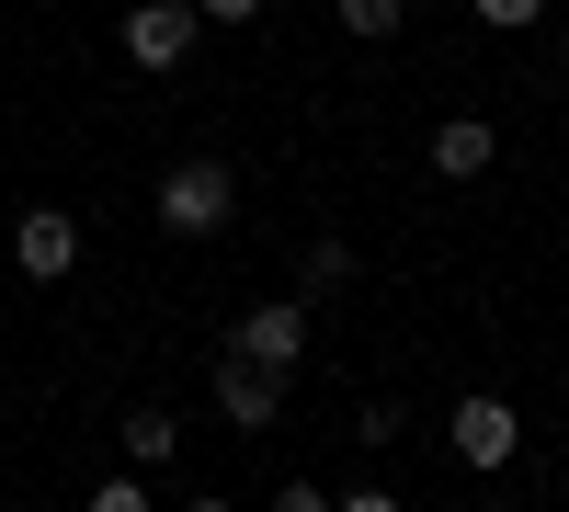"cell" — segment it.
I'll list each match as a JSON object with an SVG mask.
<instances>
[{
	"label": "cell",
	"mask_w": 569,
	"mask_h": 512,
	"mask_svg": "<svg viewBox=\"0 0 569 512\" xmlns=\"http://www.w3.org/2000/svg\"><path fill=\"white\" fill-rule=\"evenodd\" d=\"M228 217H240V171H228V160H182V171H160V228H171V240H217Z\"/></svg>",
	"instance_id": "cell-1"
},
{
	"label": "cell",
	"mask_w": 569,
	"mask_h": 512,
	"mask_svg": "<svg viewBox=\"0 0 569 512\" xmlns=\"http://www.w3.org/2000/svg\"><path fill=\"white\" fill-rule=\"evenodd\" d=\"M445 444L467 455V468H479V479H501L512 468V455H525V410H512V399H456V422H445Z\"/></svg>",
	"instance_id": "cell-2"
},
{
	"label": "cell",
	"mask_w": 569,
	"mask_h": 512,
	"mask_svg": "<svg viewBox=\"0 0 569 512\" xmlns=\"http://www.w3.org/2000/svg\"><path fill=\"white\" fill-rule=\"evenodd\" d=\"M228 353H251L262 377H297V364H308V308H297V297H273V308H251L240 331H228Z\"/></svg>",
	"instance_id": "cell-3"
},
{
	"label": "cell",
	"mask_w": 569,
	"mask_h": 512,
	"mask_svg": "<svg viewBox=\"0 0 569 512\" xmlns=\"http://www.w3.org/2000/svg\"><path fill=\"white\" fill-rule=\"evenodd\" d=\"M194 0H137V12H126V58L137 69H182V58H194Z\"/></svg>",
	"instance_id": "cell-4"
},
{
	"label": "cell",
	"mask_w": 569,
	"mask_h": 512,
	"mask_svg": "<svg viewBox=\"0 0 569 512\" xmlns=\"http://www.w3.org/2000/svg\"><path fill=\"white\" fill-rule=\"evenodd\" d=\"M217 410L240 433H273V410H284V377H262L251 353H217Z\"/></svg>",
	"instance_id": "cell-5"
},
{
	"label": "cell",
	"mask_w": 569,
	"mask_h": 512,
	"mask_svg": "<svg viewBox=\"0 0 569 512\" xmlns=\"http://www.w3.org/2000/svg\"><path fill=\"white\" fill-rule=\"evenodd\" d=\"M12 262L34 273V285H69V262H80V228H69L58 205H34V217L12 228Z\"/></svg>",
	"instance_id": "cell-6"
},
{
	"label": "cell",
	"mask_w": 569,
	"mask_h": 512,
	"mask_svg": "<svg viewBox=\"0 0 569 512\" xmlns=\"http://www.w3.org/2000/svg\"><path fill=\"white\" fill-rule=\"evenodd\" d=\"M490 160H501V137H490V114H445V126H433V171H445V182H479Z\"/></svg>",
	"instance_id": "cell-7"
},
{
	"label": "cell",
	"mask_w": 569,
	"mask_h": 512,
	"mask_svg": "<svg viewBox=\"0 0 569 512\" xmlns=\"http://www.w3.org/2000/svg\"><path fill=\"white\" fill-rule=\"evenodd\" d=\"M353 273H365V262H353L342 240H308V262H297V308H319V297H353Z\"/></svg>",
	"instance_id": "cell-8"
},
{
	"label": "cell",
	"mask_w": 569,
	"mask_h": 512,
	"mask_svg": "<svg viewBox=\"0 0 569 512\" xmlns=\"http://www.w3.org/2000/svg\"><path fill=\"white\" fill-rule=\"evenodd\" d=\"M126 468H171V455H182V422H171V410H126Z\"/></svg>",
	"instance_id": "cell-9"
},
{
	"label": "cell",
	"mask_w": 569,
	"mask_h": 512,
	"mask_svg": "<svg viewBox=\"0 0 569 512\" xmlns=\"http://www.w3.org/2000/svg\"><path fill=\"white\" fill-rule=\"evenodd\" d=\"M342 34H365V46H388V34H399V0H342Z\"/></svg>",
	"instance_id": "cell-10"
},
{
	"label": "cell",
	"mask_w": 569,
	"mask_h": 512,
	"mask_svg": "<svg viewBox=\"0 0 569 512\" xmlns=\"http://www.w3.org/2000/svg\"><path fill=\"white\" fill-rule=\"evenodd\" d=\"M467 12H479L490 34H525V23H547V0H467Z\"/></svg>",
	"instance_id": "cell-11"
},
{
	"label": "cell",
	"mask_w": 569,
	"mask_h": 512,
	"mask_svg": "<svg viewBox=\"0 0 569 512\" xmlns=\"http://www.w3.org/2000/svg\"><path fill=\"white\" fill-rule=\"evenodd\" d=\"M91 512H149V490H137V479H103V490H91Z\"/></svg>",
	"instance_id": "cell-12"
},
{
	"label": "cell",
	"mask_w": 569,
	"mask_h": 512,
	"mask_svg": "<svg viewBox=\"0 0 569 512\" xmlns=\"http://www.w3.org/2000/svg\"><path fill=\"white\" fill-rule=\"evenodd\" d=\"M262 0H194V23H251Z\"/></svg>",
	"instance_id": "cell-13"
},
{
	"label": "cell",
	"mask_w": 569,
	"mask_h": 512,
	"mask_svg": "<svg viewBox=\"0 0 569 512\" xmlns=\"http://www.w3.org/2000/svg\"><path fill=\"white\" fill-rule=\"evenodd\" d=\"M273 512H330V501H319L308 479H284V490H273Z\"/></svg>",
	"instance_id": "cell-14"
},
{
	"label": "cell",
	"mask_w": 569,
	"mask_h": 512,
	"mask_svg": "<svg viewBox=\"0 0 569 512\" xmlns=\"http://www.w3.org/2000/svg\"><path fill=\"white\" fill-rule=\"evenodd\" d=\"M342 512H399V501H388V490H353V501H342Z\"/></svg>",
	"instance_id": "cell-15"
},
{
	"label": "cell",
	"mask_w": 569,
	"mask_h": 512,
	"mask_svg": "<svg viewBox=\"0 0 569 512\" xmlns=\"http://www.w3.org/2000/svg\"><path fill=\"white\" fill-rule=\"evenodd\" d=\"M558 69H569V23H558Z\"/></svg>",
	"instance_id": "cell-16"
},
{
	"label": "cell",
	"mask_w": 569,
	"mask_h": 512,
	"mask_svg": "<svg viewBox=\"0 0 569 512\" xmlns=\"http://www.w3.org/2000/svg\"><path fill=\"white\" fill-rule=\"evenodd\" d=\"M182 512H228V501H182Z\"/></svg>",
	"instance_id": "cell-17"
},
{
	"label": "cell",
	"mask_w": 569,
	"mask_h": 512,
	"mask_svg": "<svg viewBox=\"0 0 569 512\" xmlns=\"http://www.w3.org/2000/svg\"><path fill=\"white\" fill-rule=\"evenodd\" d=\"M479 512H512V501H479Z\"/></svg>",
	"instance_id": "cell-18"
}]
</instances>
